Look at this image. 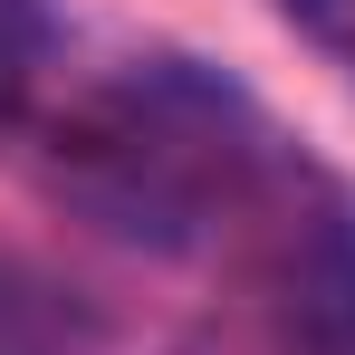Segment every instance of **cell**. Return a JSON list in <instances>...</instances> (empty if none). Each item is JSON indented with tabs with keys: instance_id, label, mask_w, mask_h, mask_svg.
I'll list each match as a JSON object with an SVG mask.
<instances>
[{
	"instance_id": "cell-4",
	"label": "cell",
	"mask_w": 355,
	"mask_h": 355,
	"mask_svg": "<svg viewBox=\"0 0 355 355\" xmlns=\"http://www.w3.org/2000/svg\"><path fill=\"white\" fill-rule=\"evenodd\" d=\"M288 10V29L307 49H327L336 67H355V0H279Z\"/></svg>"
},
{
	"instance_id": "cell-1",
	"label": "cell",
	"mask_w": 355,
	"mask_h": 355,
	"mask_svg": "<svg viewBox=\"0 0 355 355\" xmlns=\"http://www.w3.org/2000/svg\"><path fill=\"white\" fill-rule=\"evenodd\" d=\"M49 164L106 231L182 250L259 211V192L279 182V135L202 58H135L49 125Z\"/></svg>"
},
{
	"instance_id": "cell-3",
	"label": "cell",
	"mask_w": 355,
	"mask_h": 355,
	"mask_svg": "<svg viewBox=\"0 0 355 355\" xmlns=\"http://www.w3.org/2000/svg\"><path fill=\"white\" fill-rule=\"evenodd\" d=\"M77 317L49 279H29L19 259H0V355H67Z\"/></svg>"
},
{
	"instance_id": "cell-2",
	"label": "cell",
	"mask_w": 355,
	"mask_h": 355,
	"mask_svg": "<svg viewBox=\"0 0 355 355\" xmlns=\"http://www.w3.org/2000/svg\"><path fill=\"white\" fill-rule=\"evenodd\" d=\"M259 288L279 355H355V202L317 173L269 182V240H259Z\"/></svg>"
}]
</instances>
